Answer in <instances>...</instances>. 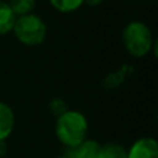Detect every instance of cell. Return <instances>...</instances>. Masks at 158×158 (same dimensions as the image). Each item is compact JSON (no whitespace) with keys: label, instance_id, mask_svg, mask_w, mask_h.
Segmentation results:
<instances>
[{"label":"cell","instance_id":"6da1fadb","mask_svg":"<svg viewBox=\"0 0 158 158\" xmlns=\"http://www.w3.org/2000/svg\"><path fill=\"white\" fill-rule=\"evenodd\" d=\"M87 133V121L83 114L78 111H65L57 118L56 135L63 144L68 147H78L85 140Z\"/></svg>","mask_w":158,"mask_h":158},{"label":"cell","instance_id":"7a4b0ae2","mask_svg":"<svg viewBox=\"0 0 158 158\" xmlns=\"http://www.w3.org/2000/svg\"><path fill=\"white\" fill-rule=\"evenodd\" d=\"M122 40L126 50L133 57L146 56L150 52L151 44H153V38H151V32L148 27L139 21L131 22L123 29Z\"/></svg>","mask_w":158,"mask_h":158},{"label":"cell","instance_id":"3957f363","mask_svg":"<svg viewBox=\"0 0 158 158\" xmlns=\"http://www.w3.org/2000/svg\"><path fill=\"white\" fill-rule=\"evenodd\" d=\"M13 31L17 39L27 46L40 44L46 38V25L38 15L33 14H27L17 18Z\"/></svg>","mask_w":158,"mask_h":158},{"label":"cell","instance_id":"277c9868","mask_svg":"<svg viewBox=\"0 0 158 158\" xmlns=\"http://www.w3.org/2000/svg\"><path fill=\"white\" fill-rule=\"evenodd\" d=\"M128 158H158V144L154 139L144 137L133 143L128 151Z\"/></svg>","mask_w":158,"mask_h":158},{"label":"cell","instance_id":"5b68a950","mask_svg":"<svg viewBox=\"0 0 158 158\" xmlns=\"http://www.w3.org/2000/svg\"><path fill=\"white\" fill-rule=\"evenodd\" d=\"M14 129L13 110L4 103H0V140H6Z\"/></svg>","mask_w":158,"mask_h":158},{"label":"cell","instance_id":"8992f818","mask_svg":"<svg viewBox=\"0 0 158 158\" xmlns=\"http://www.w3.org/2000/svg\"><path fill=\"white\" fill-rule=\"evenodd\" d=\"M74 158H103V146L94 140H83Z\"/></svg>","mask_w":158,"mask_h":158},{"label":"cell","instance_id":"52a82bcc","mask_svg":"<svg viewBox=\"0 0 158 158\" xmlns=\"http://www.w3.org/2000/svg\"><path fill=\"white\" fill-rule=\"evenodd\" d=\"M15 19L17 18L11 11L10 6L0 0V35H6L10 31H13Z\"/></svg>","mask_w":158,"mask_h":158},{"label":"cell","instance_id":"ba28073f","mask_svg":"<svg viewBox=\"0 0 158 158\" xmlns=\"http://www.w3.org/2000/svg\"><path fill=\"white\" fill-rule=\"evenodd\" d=\"M7 4L10 6L14 15L21 17V15H27V14L32 13L36 2L35 0H10V3H7Z\"/></svg>","mask_w":158,"mask_h":158},{"label":"cell","instance_id":"9c48e42d","mask_svg":"<svg viewBox=\"0 0 158 158\" xmlns=\"http://www.w3.org/2000/svg\"><path fill=\"white\" fill-rule=\"evenodd\" d=\"M50 3L56 10L61 13H69L81 7L83 4V0H50Z\"/></svg>","mask_w":158,"mask_h":158},{"label":"cell","instance_id":"30bf717a","mask_svg":"<svg viewBox=\"0 0 158 158\" xmlns=\"http://www.w3.org/2000/svg\"><path fill=\"white\" fill-rule=\"evenodd\" d=\"M103 158H128V151L122 146L110 143L103 147Z\"/></svg>","mask_w":158,"mask_h":158},{"label":"cell","instance_id":"8fae6325","mask_svg":"<svg viewBox=\"0 0 158 158\" xmlns=\"http://www.w3.org/2000/svg\"><path fill=\"white\" fill-rule=\"evenodd\" d=\"M126 67L125 68H122V69H119L118 72H115V74H111V75H108L106 79H104V86L107 87V89H114V87H117V86H119L121 83L123 82V79H125L126 77Z\"/></svg>","mask_w":158,"mask_h":158},{"label":"cell","instance_id":"7c38bea8","mask_svg":"<svg viewBox=\"0 0 158 158\" xmlns=\"http://www.w3.org/2000/svg\"><path fill=\"white\" fill-rule=\"evenodd\" d=\"M50 110H52V112L57 118L60 117V115H63L65 111H68V110H67L65 103H64L61 98H56V100H53L52 104H50Z\"/></svg>","mask_w":158,"mask_h":158},{"label":"cell","instance_id":"4fadbf2b","mask_svg":"<svg viewBox=\"0 0 158 158\" xmlns=\"http://www.w3.org/2000/svg\"><path fill=\"white\" fill-rule=\"evenodd\" d=\"M6 151H7V146H6L4 140H0V157L4 156Z\"/></svg>","mask_w":158,"mask_h":158},{"label":"cell","instance_id":"5bb4252c","mask_svg":"<svg viewBox=\"0 0 158 158\" xmlns=\"http://www.w3.org/2000/svg\"><path fill=\"white\" fill-rule=\"evenodd\" d=\"M101 2H103V0H83V3H86L87 6H97V4H100Z\"/></svg>","mask_w":158,"mask_h":158},{"label":"cell","instance_id":"9a60e30c","mask_svg":"<svg viewBox=\"0 0 158 158\" xmlns=\"http://www.w3.org/2000/svg\"><path fill=\"white\" fill-rule=\"evenodd\" d=\"M60 158H74V157H60Z\"/></svg>","mask_w":158,"mask_h":158}]
</instances>
